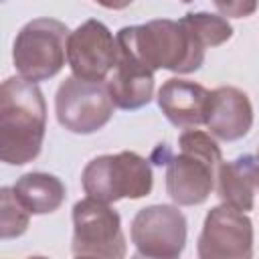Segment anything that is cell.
Listing matches in <instances>:
<instances>
[{
  "label": "cell",
  "instance_id": "cell-2",
  "mask_svg": "<svg viewBox=\"0 0 259 259\" xmlns=\"http://www.w3.org/2000/svg\"><path fill=\"white\" fill-rule=\"evenodd\" d=\"M156 164H166V192L178 206L202 204L214 184L223 162V152L210 134L186 130L178 138V154H170L166 144L154 152Z\"/></svg>",
  "mask_w": 259,
  "mask_h": 259
},
{
  "label": "cell",
  "instance_id": "cell-15",
  "mask_svg": "<svg viewBox=\"0 0 259 259\" xmlns=\"http://www.w3.org/2000/svg\"><path fill=\"white\" fill-rule=\"evenodd\" d=\"M12 188L18 200L30 210V214L55 212L65 202V196H67V190L61 178L49 172L22 174Z\"/></svg>",
  "mask_w": 259,
  "mask_h": 259
},
{
  "label": "cell",
  "instance_id": "cell-3",
  "mask_svg": "<svg viewBox=\"0 0 259 259\" xmlns=\"http://www.w3.org/2000/svg\"><path fill=\"white\" fill-rule=\"evenodd\" d=\"M119 51L144 63L150 71L166 69L172 73H194L204 63V47L180 22L156 18L146 24L123 26L115 34Z\"/></svg>",
  "mask_w": 259,
  "mask_h": 259
},
{
  "label": "cell",
  "instance_id": "cell-9",
  "mask_svg": "<svg viewBox=\"0 0 259 259\" xmlns=\"http://www.w3.org/2000/svg\"><path fill=\"white\" fill-rule=\"evenodd\" d=\"M196 253L200 259H249L253 255V223L247 212L229 204L206 212Z\"/></svg>",
  "mask_w": 259,
  "mask_h": 259
},
{
  "label": "cell",
  "instance_id": "cell-12",
  "mask_svg": "<svg viewBox=\"0 0 259 259\" xmlns=\"http://www.w3.org/2000/svg\"><path fill=\"white\" fill-rule=\"evenodd\" d=\"M210 91L200 83L172 77L158 89V107L176 127H198L206 123Z\"/></svg>",
  "mask_w": 259,
  "mask_h": 259
},
{
  "label": "cell",
  "instance_id": "cell-6",
  "mask_svg": "<svg viewBox=\"0 0 259 259\" xmlns=\"http://www.w3.org/2000/svg\"><path fill=\"white\" fill-rule=\"evenodd\" d=\"M75 257L121 259L125 255V237L121 217L109 202L87 196L73 206V241Z\"/></svg>",
  "mask_w": 259,
  "mask_h": 259
},
{
  "label": "cell",
  "instance_id": "cell-7",
  "mask_svg": "<svg viewBox=\"0 0 259 259\" xmlns=\"http://www.w3.org/2000/svg\"><path fill=\"white\" fill-rule=\"evenodd\" d=\"M113 99L105 85L85 81L75 75L67 77L55 95L57 121L71 134H95L109 123L113 115Z\"/></svg>",
  "mask_w": 259,
  "mask_h": 259
},
{
  "label": "cell",
  "instance_id": "cell-8",
  "mask_svg": "<svg viewBox=\"0 0 259 259\" xmlns=\"http://www.w3.org/2000/svg\"><path fill=\"white\" fill-rule=\"evenodd\" d=\"M186 217L174 204H150L132 219L130 237L136 253L150 259H176L186 247Z\"/></svg>",
  "mask_w": 259,
  "mask_h": 259
},
{
  "label": "cell",
  "instance_id": "cell-21",
  "mask_svg": "<svg viewBox=\"0 0 259 259\" xmlns=\"http://www.w3.org/2000/svg\"><path fill=\"white\" fill-rule=\"evenodd\" d=\"M180 2H184V4H188V2H192V0H180Z\"/></svg>",
  "mask_w": 259,
  "mask_h": 259
},
{
  "label": "cell",
  "instance_id": "cell-16",
  "mask_svg": "<svg viewBox=\"0 0 259 259\" xmlns=\"http://www.w3.org/2000/svg\"><path fill=\"white\" fill-rule=\"evenodd\" d=\"M180 22L200 40L204 49L208 47H219L227 42L233 36V26L223 14H212V12H188L180 18Z\"/></svg>",
  "mask_w": 259,
  "mask_h": 259
},
{
  "label": "cell",
  "instance_id": "cell-13",
  "mask_svg": "<svg viewBox=\"0 0 259 259\" xmlns=\"http://www.w3.org/2000/svg\"><path fill=\"white\" fill-rule=\"evenodd\" d=\"M105 87L115 103V107L134 111L148 105L154 97V71H150L144 63L134 59L132 55L119 51L117 63L109 77L105 79Z\"/></svg>",
  "mask_w": 259,
  "mask_h": 259
},
{
  "label": "cell",
  "instance_id": "cell-20",
  "mask_svg": "<svg viewBox=\"0 0 259 259\" xmlns=\"http://www.w3.org/2000/svg\"><path fill=\"white\" fill-rule=\"evenodd\" d=\"M255 160H257V166H255V174H257V190H259V150L255 154Z\"/></svg>",
  "mask_w": 259,
  "mask_h": 259
},
{
  "label": "cell",
  "instance_id": "cell-1",
  "mask_svg": "<svg viewBox=\"0 0 259 259\" xmlns=\"http://www.w3.org/2000/svg\"><path fill=\"white\" fill-rule=\"evenodd\" d=\"M47 103L40 87L24 77H8L0 87V160L10 166L32 162L45 142Z\"/></svg>",
  "mask_w": 259,
  "mask_h": 259
},
{
  "label": "cell",
  "instance_id": "cell-17",
  "mask_svg": "<svg viewBox=\"0 0 259 259\" xmlns=\"http://www.w3.org/2000/svg\"><path fill=\"white\" fill-rule=\"evenodd\" d=\"M30 223V210L18 200L14 188L4 186L0 190V237L16 239L26 233Z\"/></svg>",
  "mask_w": 259,
  "mask_h": 259
},
{
  "label": "cell",
  "instance_id": "cell-19",
  "mask_svg": "<svg viewBox=\"0 0 259 259\" xmlns=\"http://www.w3.org/2000/svg\"><path fill=\"white\" fill-rule=\"evenodd\" d=\"M93 2H97L99 6H103V8H107V10H123V8H127L134 0H93Z\"/></svg>",
  "mask_w": 259,
  "mask_h": 259
},
{
  "label": "cell",
  "instance_id": "cell-10",
  "mask_svg": "<svg viewBox=\"0 0 259 259\" xmlns=\"http://www.w3.org/2000/svg\"><path fill=\"white\" fill-rule=\"evenodd\" d=\"M119 57L117 38L95 18L79 24L67 40V63L75 77L101 83L109 77Z\"/></svg>",
  "mask_w": 259,
  "mask_h": 259
},
{
  "label": "cell",
  "instance_id": "cell-5",
  "mask_svg": "<svg viewBox=\"0 0 259 259\" xmlns=\"http://www.w3.org/2000/svg\"><path fill=\"white\" fill-rule=\"evenodd\" d=\"M69 28L57 18H34L26 22L12 47V61L20 77L28 81H47L55 77L67 61Z\"/></svg>",
  "mask_w": 259,
  "mask_h": 259
},
{
  "label": "cell",
  "instance_id": "cell-18",
  "mask_svg": "<svg viewBox=\"0 0 259 259\" xmlns=\"http://www.w3.org/2000/svg\"><path fill=\"white\" fill-rule=\"evenodd\" d=\"M225 18H247L257 10L259 0H212Z\"/></svg>",
  "mask_w": 259,
  "mask_h": 259
},
{
  "label": "cell",
  "instance_id": "cell-11",
  "mask_svg": "<svg viewBox=\"0 0 259 259\" xmlns=\"http://www.w3.org/2000/svg\"><path fill=\"white\" fill-rule=\"evenodd\" d=\"M204 125L210 136L223 142L245 138L253 125V105L247 93L231 85L212 89Z\"/></svg>",
  "mask_w": 259,
  "mask_h": 259
},
{
  "label": "cell",
  "instance_id": "cell-4",
  "mask_svg": "<svg viewBox=\"0 0 259 259\" xmlns=\"http://www.w3.org/2000/svg\"><path fill=\"white\" fill-rule=\"evenodd\" d=\"M81 186L87 196L103 202H117L121 198H144L152 192L154 174L150 160L123 150L117 154H103L87 162L81 174Z\"/></svg>",
  "mask_w": 259,
  "mask_h": 259
},
{
  "label": "cell",
  "instance_id": "cell-14",
  "mask_svg": "<svg viewBox=\"0 0 259 259\" xmlns=\"http://www.w3.org/2000/svg\"><path fill=\"white\" fill-rule=\"evenodd\" d=\"M255 166L257 160L253 154H243L231 162H221L217 172V194L223 204L243 212L253 210L257 190Z\"/></svg>",
  "mask_w": 259,
  "mask_h": 259
}]
</instances>
